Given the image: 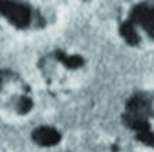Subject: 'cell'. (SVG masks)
I'll use <instances>...</instances> for the list:
<instances>
[{
  "label": "cell",
  "mask_w": 154,
  "mask_h": 152,
  "mask_svg": "<svg viewBox=\"0 0 154 152\" xmlns=\"http://www.w3.org/2000/svg\"><path fill=\"white\" fill-rule=\"evenodd\" d=\"M150 113V102L143 96H135L129 101L126 109V121L132 128H136L139 133L147 130L146 117Z\"/></svg>",
  "instance_id": "cell-1"
},
{
  "label": "cell",
  "mask_w": 154,
  "mask_h": 152,
  "mask_svg": "<svg viewBox=\"0 0 154 152\" xmlns=\"http://www.w3.org/2000/svg\"><path fill=\"white\" fill-rule=\"evenodd\" d=\"M0 14L18 28H25L31 24V10L24 3L0 2Z\"/></svg>",
  "instance_id": "cell-2"
},
{
  "label": "cell",
  "mask_w": 154,
  "mask_h": 152,
  "mask_svg": "<svg viewBox=\"0 0 154 152\" xmlns=\"http://www.w3.org/2000/svg\"><path fill=\"white\" fill-rule=\"evenodd\" d=\"M132 18L135 22H139L146 29L149 35L154 38V7L139 6L133 10Z\"/></svg>",
  "instance_id": "cell-3"
},
{
  "label": "cell",
  "mask_w": 154,
  "mask_h": 152,
  "mask_svg": "<svg viewBox=\"0 0 154 152\" xmlns=\"http://www.w3.org/2000/svg\"><path fill=\"white\" fill-rule=\"evenodd\" d=\"M33 141L38 142L43 147H49V145H56L60 141V134L57 130H54L51 127H39L32 133Z\"/></svg>",
  "instance_id": "cell-4"
},
{
  "label": "cell",
  "mask_w": 154,
  "mask_h": 152,
  "mask_svg": "<svg viewBox=\"0 0 154 152\" xmlns=\"http://www.w3.org/2000/svg\"><path fill=\"white\" fill-rule=\"evenodd\" d=\"M121 35L124 36V39L131 45H135L139 42V36H137L136 31L133 28L132 22H125V24L121 27Z\"/></svg>",
  "instance_id": "cell-5"
},
{
  "label": "cell",
  "mask_w": 154,
  "mask_h": 152,
  "mask_svg": "<svg viewBox=\"0 0 154 152\" xmlns=\"http://www.w3.org/2000/svg\"><path fill=\"white\" fill-rule=\"evenodd\" d=\"M60 59L65 64L68 66V67H79V66L83 63L82 57H79V56H71V57H65V56H60Z\"/></svg>",
  "instance_id": "cell-6"
},
{
  "label": "cell",
  "mask_w": 154,
  "mask_h": 152,
  "mask_svg": "<svg viewBox=\"0 0 154 152\" xmlns=\"http://www.w3.org/2000/svg\"><path fill=\"white\" fill-rule=\"evenodd\" d=\"M31 106H32V103H31V101H29V98H21L20 101H18V105H17V109L20 110L21 113H26L31 109Z\"/></svg>",
  "instance_id": "cell-7"
}]
</instances>
